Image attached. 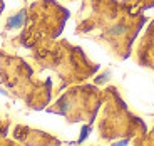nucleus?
<instances>
[{
    "label": "nucleus",
    "instance_id": "obj_1",
    "mask_svg": "<svg viewBox=\"0 0 154 146\" xmlns=\"http://www.w3.org/2000/svg\"><path fill=\"white\" fill-rule=\"evenodd\" d=\"M147 22L143 12L122 0H82L75 14V35L94 40L117 61L131 57L141 29Z\"/></svg>",
    "mask_w": 154,
    "mask_h": 146
},
{
    "label": "nucleus",
    "instance_id": "obj_2",
    "mask_svg": "<svg viewBox=\"0 0 154 146\" xmlns=\"http://www.w3.org/2000/svg\"><path fill=\"white\" fill-rule=\"evenodd\" d=\"M70 12L55 0H34L7 19L2 30L5 50H32L64 30Z\"/></svg>",
    "mask_w": 154,
    "mask_h": 146
},
{
    "label": "nucleus",
    "instance_id": "obj_3",
    "mask_svg": "<svg viewBox=\"0 0 154 146\" xmlns=\"http://www.w3.org/2000/svg\"><path fill=\"white\" fill-rule=\"evenodd\" d=\"M27 61L34 65L37 74L50 71L57 77L54 94L69 86L81 84L99 71V64L87 57L79 46H74L66 39H54L29 50Z\"/></svg>",
    "mask_w": 154,
    "mask_h": 146
},
{
    "label": "nucleus",
    "instance_id": "obj_4",
    "mask_svg": "<svg viewBox=\"0 0 154 146\" xmlns=\"http://www.w3.org/2000/svg\"><path fill=\"white\" fill-rule=\"evenodd\" d=\"M0 91L34 111L45 109L54 94L50 77L40 79L27 59L5 49H0Z\"/></svg>",
    "mask_w": 154,
    "mask_h": 146
},
{
    "label": "nucleus",
    "instance_id": "obj_5",
    "mask_svg": "<svg viewBox=\"0 0 154 146\" xmlns=\"http://www.w3.org/2000/svg\"><path fill=\"white\" fill-rule=\"evenodd\" d=\"M97 136L106 143H134L139 144L146 136L147 126L143 119L129 111L116 86L104 89V101L97 118Z\"/></svg>",
    "mask_w": 154,
    "mask_h": 146
},
{
    "label": "nucleus",
    "instance_id": "obj_6",
    "mask_svg": "<svg viewBox=\"0 0 154 146\" xmlns=\"http://www.w3.org/2000/svg\"><path fill=\"white\" fill-rule=\"evenodd\" d=\"M102 101H104V89H99L94 84L81 82V84L69 86L67 91L59 96L54 104L47 106L45 111L64 116L69 124L85 123L87 126L82 133L87 135V131L97 119Z\"/></svg>",
    "mask_w": 154,
    "mask_h": 146
},
{
    "label": "nucleus",
    "instance_id": "obj_7",
    "mask_svg": "<svg viewBox=\"0 0 154 146\" xmlns=\"http://www.w3.org/2000/svg\"><path fill=\"white\" fill-rule=\"evenodd\" d=\"M131 56L137 65L154 71V20H151L146 32L132 49Z\"/></svg>",
    "mask_w": 154,
    "mask_h": 146
},
{
    "label": "nucleus",
    "instance_id": "obj_8",
    "mask_svg": "<svg viewBox=\"0 0 154 146\" xmlns=\"http://www.w3.org/2000/svg\"><path fill=\"white\" fill-rule=\"evenodd\" d=\"M12 135L15 141L23 143V144H60V139L50 136L49 133L23 126V124H17Z\"/></svg>",
    "mask_w": 154,
    "mask_h": 146
},
{
    "label": "nucleus",
    "instance_id": "obj_9",
    "mask_svg": "<svg viewBox=\"0 0 154 146\" xmlns=\"http://www.w3.org/2000/svg\"><path fill=\"white\" fill-rule=\"evenodd\" d=\"M122 2L136 12H144L154 7V0H122Z\"/></svg>",
    "mask_w": 154,
    "mask_h": 146
},
{
    "label": "nucleus",
    "instance_id": "obj_10",
    "mask_svg": "<svg viewBox=\"0 0 154 146\" xmlns=\"http://www.w3.org/2000/svg\"><path fill=\"white\" fill-rule=\"evenodd\" d=\"M152 119H154V116H152ZM139 144H154V124H152V129L147 131L146 136L141 139V143H139Z\"/></svg>",
    "mask_w": 154,
    "mask_h": 146
},
{
    "label": "nucleus",
    "instance_id": "obj_11",
    "mask_svg": "<svg viewBox=\"0 0 154 146\" xmlns=\"http://www.w3.org/2000/svg\"><path fill=\"white\" fill-rule=\"evenodd\" d=\"M8 121L7 119H2V116H0V136L4 138V136H7V133H8Z\"/></svg>",
    "mask_w": 154,
    "mask_h": 146
},
{
    "label": "nucleus",
    "instance_id": "obj_12",
    "mask_svg": "<svg viewBox=\"0 0 154 146\" xmlns=\"http://www.w3.org/2000/svg\"><path fill=\"white\" fill-rule=\"evenodd\" d=\"M5 4H4V0H0V14H2V10H4Z\"/></svg>",
    "mask_w": 154,
    "mask_h": 146
},
{
    "label": "nucleus",
    "instance_id": "obj_13",
    "mask_svg": "<svg viewBox=\"0 0 154 146\" xmlns=\"http://www.w3.org/2000/svg\"><path fill=\"white\" fill-rule=\"evenodd\" d=\"M67 2H74V0H67Z\"/></svg>",
    "mask_w": 154,
    "mask_h": 146
}]
</instances>
